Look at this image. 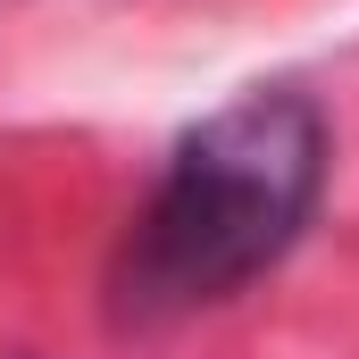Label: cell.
<instances>
[{"mask_svg": "<svg viewBox=\"0 0 359 359\" xmlns=\"http://www.w3.org/2000/svg\"><path fill=\"white\" fill-rule=\"evenodd\" d=\"M326 109L292 84H259L201 117L168 151L151 201L134 209L109 259V318L117 326H176L251 292L259 276L309 234L326 192Z\"/></svg>", "mask_w": 359, "mask_h": 359, "instance_id": "cell-1", "label": "cell"}]
</instances>
